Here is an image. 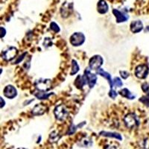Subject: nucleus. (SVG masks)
Returning a JSON list of instances; mask_svg holds the SVG:
<instances>
[{
	"label": "nucleus",
	"instance_id": "obj_20",
	"mask_svg": "<svg viewBox=\"0 0 149 149\" xmlns=\"http://www.w3.org/2000/svg\"><path fill=\"white\" fill-rule=\"evenodd\" d=\"M92 145H93V141H92L91 139L89 137L84 138V139H82L81 142H80V146H81V147L84 148L90 147Z\"/></svg>",
	"mask_w": 149,
	"mask_h": 149
},
{
	"label": "nucleus",
	"instance_id": "obj_30",
	"mask_svg": "<svg viewBox=\"0 0 149 149\" xmlns=\"http://www.w3.org/2000/svg\"><path fill=\"white\" fill-rule=\"evenodd\" d=\"M27 54V52H25L23 53V54H22V55H20L19 57L18 58H17V60H16L15 61H14V63H20V61H22V60L24 59V58H25V56Z\"/></svg>",
	"mask_w": 149,
	"mask_h": 149
},
{
	"label": "nucleus",
	"instance_id": "obj_16",
	"mask_svg": "<svg viewBox=\"0 0 149 149\" xmlns=\"http://www.w3.org/2000/svg\"><path fill=\"white\" fill-rule=\"evenodd\" d=\"M46 107L42 104H36L32 109V114L34 116H40L42 115L46 112Z\"/></svg>",
	"mask_w": 149,
	"mask_h": 149
},
{
	"label": "nucleus",
	"instance_id": "obj_7",
	"mask_svg": "<svg viewBox=\"0 0 149 149\" xmlns=\"http://www.w3.org/2000/svg\"><path fill=\"white\" fill-rule=\"evenodd\" d=\"M84 77L86 78V84L89 86L90 89L93 88V86H95V84L97 82V76L96 74L94 73L91 72L90 69H86L84 71Z\"/></svg>",
	"mask_w": 149,
	"mask_h": 149
},
{
	"label": "nucleus",
	"instance_id": "obj_29",
	"mask_svg": "<svg viewBox=\"0 0 149 149\" xmlns=\"http://www.w3.org/2000/svg\"><path fill=\"white\" fill-rule=\"evenodd\" d=\"M120 74H121V77H122L123 79H127V78L130 76V74H129L128 72L124 71V70H121Z\"/></svg>",
	"mask_w": 149,
	"mask_h": 149
},
{
	"label": "nucleus",
	"instance_id": "obj_2",
	"mask_svg": "<svg viewBox=\"0 0 149 149\" xmlns=\"http://www.w3.org/2000/svg\"><path fill=\"white\" fill-rule=\"evenodd\" d=\"M54 114L56 119L58 121H64L69 115V111L64 104H59L54 108Z\"/></svg>",
	"mask_w": 149,
	"mask_h": 149
},
{
	"label": "nucleus",
	"instance_id": "obj_32",
	"mask_svg": "<svg viewBox=\"0 0 149 149\" xmlns=\"http://www.w3.org/2000/svg\"><path fill=\"white\" fill-rule=\"evenodd\" d=\"M0 29H1V38H3L5 36V34H6V30L3 27H1Z\"/></svg>",
	"mask_w": 149,
	"mask_h": 149
},
{
	"label": "nucleus",
	"instance_id": "obj_9",
	"mask_svg": "<svg viewBox=\"0 0 149 149\" xmlns=\"http://www.w3.org/2000/svg\"><path fill=\"white\" fill-rule=\"evenodd\" d=\"M73 10V3L72 2H64L61 8V14L62 17L66 18L70 15Z\"/></svg>",
	"mask_w": 149,
	"mask_h": 149
},
{
	"label": "nucleus",
	"instance_id": "obj_8",
	"mask_svg": "<svg viewBox=\"0 0 149 149\" xmlns=\"http://www.w3.org/2000/svg\"><path fill=\"white\" fill-rule=\"evenodd\" d=\"M17 53L18 51L17 48L11 46L2 52V58L6 61H10L16 58Z\"/></svg>",
	"mask_w": 149,
	"mask_h": 149
},
{
	"label": "nucleus",
	"instance_id": "obj_14",
	"mask_svg": "<svg viewBox=\"0 0 149 149\" xmlns=\"http://www.w3.org/2000/svg\"><path fill=\"white\" fill-rule=\"evenodd\" d=\"M99 135L104 136V137L108 138H113V139H118V140L121 141L122 140V136L120 134L116 132H109V131H101L99 133Z\"/></svg>",
	"mask_w": 149,
	"mask_h": 149
},
{
	"label": "nucleus",
	"instance_id": "obj_15",
	"mask_svg": "<svg viewBox=\"0 0 149 149\" xmlns=\"http://www.w3.org/2000/svg\"><path fill=\"white\" fill-rule=\"evenodd\" d=\"M96 74H99L100 76L106 78V79L107 80V81H108L109 84H110V90H111V89H113V80H112L111 74H110V73L107 72L106 71H104V70H102V69H99V70H98L96 71Z\"/></svg>",
	"mask_w": 149,
	"mask_h": 149
},
{
	"label": "nucleus",
	"instance_id": "obj_28",
	"mask_svg": "<svg viewBox=\"0 0 149 149\" xmlns=\"http://www.w3.org/2000/svg\"><path fill=\"white\" fill-rule=\"evenodd\" d=\"M141 88H142V90L144 93H149V84L148 83H146V82L142 84Z\"/></svg>",
	"mask_w": 149,
	"mask_h": 149
},
{
	"label": "nucleus",
	"instance_id": "obj_24",
	"mask_svg": "<svg viewBox=\"0 0 149 149\" xmlns=\"http://www.w3.org/2000/svg\"><path fill=\"white\" fill-rule=\"evenodd\" d=\"M122 85H123V82L119 77H116L113 80V86H115V87H121V86H122Z\"/></svg>",
	"mask_w": 149,
	"mask_h": 149
},
{
	"label": "nucleus",
	"instance_id": "obj_31",
	"mask_svg": "<svg viewBox=\"0 0 149 149\" xmlns=\"http://www.w3.org/2000/svg\"><path fill=\"white\" fill-rule=\"evenodd\" d=\"M52 46V42L51 40L49 39V38H46L44 40V46L46 47H49V46Z\"/></svg>",
	"mask_w": 149,
	"mask_h": 149
},
{
	"label": "nucleus",
	"instance_id": "obj_6",
	"mask_svg": "<svg viewBox=\"0 0 149 149\" xmlns=\"http://www.w3.org/2000/svg\"><path fill=\"white\" fill-rule=\"evenodd\" d=\"M149 73V68L146 64H140L136 67L134 74L136 78L139 79H144L148 76Z\"/></svg>",
	"mask_w": 149,
	"mask_h": 149
},
{
	"label": "nucleus",
	"instance_id": "obj_12",
	"mask_svg": "<svg viewBox=\"0 0 149 149\" xmlns=\"http://www.w3.org/2000/svg\"><path fill=\"white\" fill-rule=\"evenodd\" d=\"M143 24L140 20H136L133 21L130 25V31L134 34L140 32L141 31L143 30Z\"/></svg>",
	"mask_w": 149,
	"mask_h": 149
},
{
	"label": "nucleus",
	"instance_id": "obj_4",
	"mask_svg": "<svg viewBox=\"0 0 149 149\" xmlns=\"http://www.w3.org/2000/svg\"><path fill=\"white\" fill-rule=\"evenodd\" d=\"M104 63V60L101 55H94L90 59L89 61V68L91 70H98L101 69Z\"/></svg>",
	"mask_w": 149,
	"mask_h": 149
},
{
	"label": "nucleus",
	"instance_id": "obj_26",
	"mask_svg": "<svg viewBox=\"0 0 149 149\" xmlns=\"http://www.w3.org/2000/svg\"><path fill=\"white\" fill-rule=\"evenodd\" d=\"M77 128H78V125L76 126L74 125H73V124H72L71 126H70V128H69V130H68L66 134H67V135H72V134H73L75 131H76Z\"/></svg>",
	"mask_w": 149,
	"mask_h": 149
},
{
	"label": "nucleus",
	"instance_id": "obj_22",
	"mask_svg": "<svg viewBox=\"0 0 149 149\" xmlns=\"http://www.w3.org/2000/svg\"><path fill=\"white\" fill-rule=\"evenodd\" d=\"M60 137H61V136L58 134L57 131H53L49 135V141L51 142H58Z\"/></svg>",
	"mask_w": 149,
	"mask_h": 149
},
{
	"label": "nucleus",
	"instance_id": "obj_17",
	"mask_svg": "<svg viewBox=\"0 0 149 149\" xmlns=\"http://www.w3.org/2000/svg\"><path fill=\"white\" fill-rule=\"evenodd\" d=\"M74 84L75 85V86H76L78 89H81V90L83 89L84 86L86 84H86V81L84 75H81V74L78 75L77 78H75Z\"/></svg>",
	"mask_w": 149,
	"mask_h": 149
},
{
	"label": "nucleus",
	"instance_id": "obj_35",
	"mask_svg": "<svg viewBox=\"0 0 149 149\" xmlns=\"http://www.w3.org/2000/svg\"><path fill=\"white\" fill-rule=\"evenodd\" d=\"M145 31H149V26H147V27L146 28V29H145Z\"/></svg>",
	"mask_w": 149,
	"mask_h": 149
},
{
	"label": "nucleus",
	"instance_id": "obj_33",
	"mask_svg": "<svg viewBox=\"0 0 149 149\" xmlns=\"http://www.w3.org/2000/svg\"><path fill=\"white\" fill-rule=\"evenodd\" d=\"M0 101H1V108H2V107L5 106V101H4L3 98H2V97H1V98H0Z\"/></svg>",
	"mask_w": 149,
	"mask_h": 149
},
{
	"label": "nucleus",
	"instance_id": "obj_11",
	"mask_svg": "<svg viewBox=\"0 0 149 149\" xmlns=\"http://www.w3.org/2000/svg\"><path fill=\"white\" fill-rule=\"evenodd\" d=\"M113 14L115 16L116 22L121 23V22H125L129 19V16L127 14H125L124 12L120 11L117 9H113Z\"/></svg>",
	"mask_w": 149,
	"mask_h": 149
},
{
	"label": "nucleus",
	"instance_id": "obj_23",
	"mask_svg": "<svg viewBox=\"0 0 149 149\" xmlns=\"http://www.w3.org/2000/svg\"><path fill=\"white\" fill-rule=\"evenodd\" d=\"M139 102L142 103L144 105H146V107H149V93H148L146 95L141 97L139 99Z\"/></svg>",
	"mask_w": 149,
	"mask_h": 149
},
{
	"label": "nucleus",
	"instance_id": "obj_18",
	"mask_svg": "<svg viewBox=\"0 0 149 149\" xmlns=\"http://www.w3.org/2000/svg\"><path fill=\"white\" fill-rule=\"evenodd\" d=\"M119 94L122 95V97H124V98H126L127 99H130V100H132V99H134L136 98L135 95L132 94V93L127 88H124L121 90L119 92Z\"/></svg>",
	"mask_w": 149,
	"mask_h": 149
},
{
	"label": "nucleus",
	"instance_id": "obj_5",
	"mask_svg": "<svg viewBox=\"0 0 149 149\" xmlns=\"http://www.w3.org/2000/svg\"><path fill=\"white\" fill-rule=\"evenodd\" d=\"M70 41L73 46H81L85 42V36L81 32H75L70 37Z\"/></svg>",
	"mask_w": 149,
	"mask_h": 149
},
{
	"label": "nucleus",
	"instance_id": "obj_34",
	"mask_svg": "<svg viewBox=\"0 0 149 149\" xmlns=\"http://www.w3.org/2000/svg\"><path fill=\"white\" fill-rule=\"evenodd\" d=\"M105 149H118V148H117V147L116 146H107Z\"/></svg>",
	"mask_w": 149,
	"mask_h": 149
},
{
	"label": "nucleus",
	"instance_id": "obj_3",
	"mask_svg": "<svg viewBox=\"0 0 149 149\" xmlns=\"http://www.w3.org/2000/svg\"><path fill=\"white\" fill-rule=\"evenodd\" d=\"M35 87L38 91L46 92L49 90L52 87V80L45 79V78H40L37 80L34 83Z\"/></svg>",
	"mask_w": 149,
	"mask_h": 149
},
{
	"label": "nucleus",
	"instance_id": "obj_19",
	"mask_svg": "<svg viewBox=\"0 0 149 149\" xmlns=\"http://www.w3.org/2000/svg\"><path fill=\"white\" fill-rule=\"evenodd\" d=\"M52 95H54V93H46V92L37 91V93H34V96L40 100H44L47 99L49 97Z\"/></svg>",
	"mask_w": 149,
	"mask_h": 149
},
{
	"label": "nucleus",
	"instance_id": "obj_21",
	"mask_svg": "<svg viewBox=\"0 0 149 149\" xmlns=\"http://www.w3.org/2000/svg\"><path fill=\"white\" fill-rule=\"evenodd\" d=\"M79 66H78L77 61H74V60H72V71L71 72H70V74H71V75L75 74L78 71H79Z\"/></svg>",
	"mask_w": 149,
	"mask_h": 149
},
{
	"label": "nucleus",
	"instance_id": "obj_27",
	"mask_svg": "<svg viewBox=\"0 0 149 149\" xmlns=\"http://www.w3.org/2000/svg\"><path fill=\"white\" fill-rule=\"evenodd\" d=\"M108 95L111 98L114 99V98H116V96H117V95H118V93H117V92L116 91V90H114L113 89H111V90H110V92H109Z\"/></svg>",
	"mask_w": 149,
	"mask_h": 149
},
{
	"label": "nucleus",
	"instance_id": "obj_25",
	"mask_svg": "<svg viewBox=\"0 0 149 149\" xmlns=\"http://www.w3.org/2000/svg\"><path fill=\"white\" fill-rule=\"evenodd\" d=\"M50 29L53 31H54L55 33L59 32L61 29H60V27L58 26V25L56 22H52L51 24H50Z\"/></svg>",
	"mask_w": 149,
	"mask_h": 149
},
{
	"label": "nucleus",
	"instance_id": "obj_1",
	"mask_svg": "<svg viewBox=\"0 0 149 149\" xmlns=\"http://www.w3.org/2000/svg\"><path fill=\"white\" fill-rule=\"evenodd\" d=\"M124 124L129 129L136 128L139 125V121L137 116L133 113H127L123 119Z\"/></svg>",
	"mask_w": 149,
	"mask_h": 149
},
{
	"label": "nucleus",
	"instance_id": "obj_13",
	"mask_svg": "<svg viewBox=\"0 0 149 149\" xmlns=\"http://www.w3.org/2000/svg\"><path fill=\"white\" fill-rule=\"evenodd\" d=\"M108 4L105 0H99L97 4V10L99 14H104L108 11Z\"/></svg>",
	"mask_w": 149,
	"mask_h": 149
},
{
	"label": "nucleus",
	"instance_id": "obj_10",
	"mask_svg": "<svg viewBox=\"0 0 149 149\" xmlns=\"http://www.w3.org/2000/svg\"><path fill=\"white\" fill-rule=\"evenodd\" d=\"M3 93L6 98H10V99H13L17 95V89L12 85H8L5 86L3 90Z\"/></svg>",
	"mask_w": 149,
	"mask_h": 149
}]
</instances>
